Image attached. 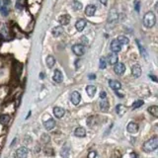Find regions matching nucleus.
<instances>
[{
	"label": "nucleus",
	"mask_w": 158,
	"mask_h": 158,
	"mask_svg": "<svg viewBox=\"0 0 158 158\" xmlns=\"http://www.w3.org/2000/svg\"><path fill=\"white\" fill-rule=\"evenodd\" d=\"M158 147V136L154 135L153 137H151L150 139H148L147 141L144 142L142 149L145 152H152V151L156 150Z\"/></svg>",
	"instance_id": "1"
},
{
	"label": "nucleus",
	"mask_w": 158,
	"mask_h": 158,
	"mask_svg": "<svg viewBox=\"0 0 158 158\" xmlns=\"http://www.w3.org/2000/svg\"><path fill=\"white\" fill-rule=\"evenodd\" d=\"M155 23H156V17H155L153 12L149 11V12H147L145 15H144L143 25L145 26L146 28H148V29L152 28V27L155 25Z\"/></svg>",
	"instance_id": "2"
},
{
	"label": "nucleus",
	"mask_w": 158,
	"mask_h": 158,
	"mask_svg": "<svg viewBox=\"0 0 158 158\" xmlns=\"http://www.w3.org/2000/svg\"><path fill=\"white\" fill-rule=\"evenodd\" d=\"M72 50H73V52H74L76 55H78V56H81V55H83L84 53H85L86 48L84 46H82V44H74V46H72Z\"/></svg>",
	"instance_id": "3"
},
{
	"label": "nucleus",
	"mask_w": 158,
	"mask_h": 158,
	"mask_svg": "<svg viewBox=\"0 0 158 158\" xmlns=\"http://www.w3.org/2000/svg\"><path fill=\"white\" fill-rule=\"evenodd\" d=\"M70 101L73 105H75V106L78 105V104L80 103V101H81V95H80V93L77 92V91H74V92L71 93Z\"/></svg>",
	"instance_id": "4"
},
{
	"label": "nucleus",
	"mask_w": 158,
	"mask_h": 158,
	"mask_svg": "<svg viewBox=\"0 0 158 158\" xmlns=\"http://www.w3.org/2000/svg\"><path fill=\"white\" fill-rule=\"evenodd\" d=\"M114 71L117 75H123L124 71H126V66H124V64L122 63V62H118L114 66Z\"/></svg>",
	"instance_id": "5"
},
{
	"label": "nucleus",
	"mask_w": 158,
	"mask_h": 158,
	"mask_svg": "<svg viewBox=\"0 0 158 158\" xmlns=\"http://www.w3.org/2000/svg\"><path fill=\"white\" fill-rule=\"evenodd\" d=\"M28 154H29V150L25 146H22V147L18 148L16 151V156L18 158H27L28 157Z\"/></svg>",
	"instance_id": "6"
},
{
	"label": "nucleus",
	"mask_w": 158,
	"mask_h": 158,
	"mask_svg": "<svg viewBox=\"0 0 158 158\" xmlns=\"http://www.w3.org/2000/svg\"><path fill=\"white\" fill-rule=\"evenodd\" d=\"M132 74L134 78H139L141 75V67L139 64H133L132 66Z\"/></svg>",
	"instance_id": "7"
},
{
	"label": "nucleus",
	"mask_w": 158,
	"mask_h": 158,
	"mask_svg": "<svg viewBox=\"0 0 158 158\" xmlns=\"http://www.w3.org/2000/svg\"><path fill=\"white\" fill-rule=\"evenodd\" d=\"M106 61H108V63L111 64V65H115V64L118 63V61H119V56H118V53L111 52L110 54L108 55V58H107Z\"/></svg>",
	"instance_id": "8"
},
{
	"label": "nucleus",
	"mask_w": 158,
	"mask_h": 158,
	"mask_svg": "<svg viewBox=\"0 0 158 158\" xmlns=\"http://www.w3.org/2000/svg\"><path fill=\"white\" fill-rule=\"evenodd\" d=\"M121 50H122V44L117 41V39L113 40L112 43H111V50H112L113 52L118 53L121 52Z\"/></svg>",
	"instance_id": "9"
},
{
	"label": "nucleus",
	"mask_w": 158,
	"mask_h": 158,
	"mask_svg": "<svg viewBox=\"0 0 158 158\" xmlns=\"http://www.w3.org/2000/svg\"><path fill=\"white\" fill-rule=\"evenodd\" d=\"M96 10H97V7L93 4H89L87 5V7L85 8V14L86 16L88 17H92L94 16V14L96 13Z\"/></svg>",
	"instance_id": "10"
},
{
	"label": "nucleus",
	"mask_w": 158,
	"mask_h": 158,
	"mask_svg": "<svg viewBox=\"0 0 158 158\" xmlns=\"http://www.w3.org/2000/svg\"><path fill=\"white\" fill-rule=\"evenodd\" d=\"M118 19H119V14H118L117 10L116 9H113V10L110 11V13H109V18H108V22L110 23V22H112V23H115V22L118 21Z\"/></svg>",
	"instance_id": "11"
},
{
	"label": "nucleus",
	"mask_w": 158,
	"mask_h": 158,
	"mask_svg": "<svg viewBox=\"0 0 158 158\" xmlns=\"http://www.w3.org/2000/svg\"><path fill=\"white\" fill-rule=\"evenodd\" d=\"M53 81L56 82V83H61L63 81V75H62L61 71L58 69H55L53 72V77H52Z\"/></svg>",
	"instance_id": "12"
},
{
	"label": "nucleus",
	"mask_w": 158,
	"mask_h": 158,
	"mask_svg": "<svg viewBox=\"0 0 158 158\" xmlns=\"http://www.w3.org/2000/svg\"><path fill=\"white\" fill-rule=\"evenodd\" d=\"M53 115L57 119H61L65 115V110L63 108H61V107H55V108H53Z\"/></svg>",
	"instance_id": "13"
},
{
	"label": "nucleus",
	"mask_w": 158,
	"mask_h": 158,
	"mask_svg": "<svg viewBox=\"0 0 158 158\" xmlns=\"http://www.w3.org/2000/svg\"><path fill=\"white\" fill-rule=\"evenodd\" d=\"M70 20H71L70 15H68V14H63V15H61V16L59 17L58 22L61 23V25H62V26H66V25H68V24L70 23Z\"/></svg>",
	"instance_id": "14"
},
{
	"label": "nucleus",
	"mask_w": 158,
	"mask_h": 158,
	"mask_svg": "<svg viewBox=\"0 0 158 158\" xmlns=\"http://www.w3.org/2000/svg\"><path fill=\"white\" fill-rule=\"evenodd\" d=\"M126 130H128V132L130 133H132V134H134V133H136L139 132V124L133 123H130L128 124V126H126Z\"/></svg>",
	"instance_id": "15"
},
{
	"label": "nucleus",
	"mask_w": 158,
	"mask_h": 158,
	"mask_svg": "<svg viewBox=\"0 0 158 158\" xmlns=\"http://www.w3.org/2000/svg\"><path fill=\"white\" fill-rule=\"evenodd\" d=\"M86 27V21L84 19H79L77 20L76 24H75V28L78 32H82Z\"/></svg>",
	"instance_id": "16"
},
{
	"label": "nucleus",
	"mask_w": 158,
	"mask_h": 158,
	"mask_svg": "<svg viewBox=\"0 0 158 158\" xmlns=\"http://www.w3.org/2000/svg\"><path fill=\"white\" fill-rule=\"evenodd\" d=\"M109 86L113 89V90H120L122 88V84L118 80H109Z\"/></svg>",
	"instance_id": "17"
},
{
	"label": "nucleus",
	"mask_w": 158,
	"mask_h": 158,
	"mask_svg": "<svg viewBox=\"0 0 158 158\" xmlns=\"http://www.w3.org/2000/svg\"><path fill=\"white\" fill-rule=\"evenodd\" d=\"M44 126L46 130H52L55 126V121L53 119H48L44 123Z\"/></svg>",
	"instance_id": "18"
},
{
	"label": "nucleus",
	"mask_w": 158,
	"mask_h": 158,
	"mask_svg": "<svg viewBox=\"0 0 158 158\" xmlns=\"http://www.w3.org/2000/svg\"><path fill=\"white\" fill-rule=\"evenodd\" d=\"M52 34L53 37H55V38L61 36L62 34H63V28H62V26L54 27V28H53L52 30Z\"/></svg>",
	"instance_id": "19"
},
{
	"label": "nucleus",
	"mask_w": 158,
	"mask_h": 158,
	"mask_svg": "<svg viewBox=\"0 0 158 158\" xmlns=\"http://www.w3.org/2000/svg\"><path fill=\"white\" fill-rule=\"evenodd\" d=\"M96 91H97V87L94 85H88L86 87V93L88 94L89 97H94L95 94H96Z\"/></svg>",
	"instance_id": "20"
},
{
	"label": "nucleus",
	"mask_w": 158,
	"mask_h": 158,
	"mask_svg": "<svg viewBox=\"0 0 158 158\" xmlns=\"http://www.w3.org/2000/svg\"><path fill=\"white\" fill-rule=\"evenodd\" d=\"M74 134H75V136H77V137H84L86 135L85 128H82V126H79V128H77L76 130H74Z\"/></svg>",
	"instance_id": "21"
},
{
	"label": "nucleus",
	"mask_w": 158,
	"mask_h": 158,
	"mask_svg": "<svg viewBox=\"0 0 158 158\" xmlns=\"http://www.w3.org/2000/svg\"><path fill=\"white\" fill-rule=\"evenodd\" d=\"M126 107L123 105V104H119V105L116 106V113H117L120 117L124 116V113H126Z\"/></svg>",
	"instance_id": "22"
},
{
	"label": "nucleus",
	"mask_w": 158,
	"mask_h": 158,
	"mask_svg": "<svg viewBox=\"0 0 158 158\" xmlns=\"http://www.w3.org/2000/svg\"><path fill=\"white\" fill-rule=\"evenodd\" d=\"M100 109L103 112H107L109 110V102L108 100L106 99H101V102H100Z\"/></svg>",
	"instance_id": "23"
},
{
	"label": "nucleus",
	"mask_w": 158,
	"mask_h": 158,
	"mask_svg": "<svg viewBox=\"0 0 158 158\" xmlns=\"http://www.w3.org/2000/svg\"><path fill=\"white\" fill-rule=\"evenodd\" d=\"M71 7H72V9L74 11H79V10H81L82 9L83 5H82L81 2L77 1V0H73L72 3H71Z\"/></svg>",
	"instance_id": "24"
},
{
	"label": "nucleus",
	"mask_w": 158,
	"mask_h": 158,
	"mask_svg": "<svg viewBox=\"0 0 158 158\" xmlns=\"http://www.w3.org/2000/svg\"><path fill=\"white\" fill-rule=\"evenodd\" d=\"M117 41L119 42L122 46H126V44H128V43H130V40H128V38H126V36H119V37L117 38Z\"/></svg>",
	"instance_id": "25"
},
{
	"label": "nucleus",
	"mask_w": 158,
	"mask_h": 158,
	"mask_svg": "<svg viewBox=\"0 0 158 158\" xmlns=\"http://www.w3.org/2000/svg\"><path fill=\"white\" fill-rule=\"evenodd\" d=\"M55 64V58L52 56V55H48L46 57V65H48V68H52Z\"/></svg>",
	"instance_id": "26"
},
{
	"label": "nucleus",
	"mask_w": 158,
	"mask_h": 158,
	"mask_svg": "<svg viewBox=\"0 0 158 158\" xmlns=\"http://www.w3.org/2000/svg\"><path fill=\"white\" fill-rule=\"evenodd\" d=\"M69 154H70V148L68 147V146H64V147L62 148L61 151V157L68 158V157H69Z\"/></svg>",
	"instance_id": "27"
},
{
	"label": "nucleus",
	"mask_w": 158,
	"mask_h": 158,
	"mask_svg": "<svg viewBox=\"0 0 158 158\" xmlns=\"http://www.w3.org/2000/svg\"><path fill=\"white\" fill-rule=\"evenodd\" d=\"M147 111L153 116V117H155V118L158 117V107L157 106H151L148 108Z\"/></svg>",
	"instance_id": "28"
},
{
	"label": "nucleus",
	"mask_w": 158,
	"mask_h": 158,
	"mask_svg": "<svg viewBox=\"0 0 158 158\" xmlns=\"http://www.w3.org/2000/svg\"><path fill=\"white\" fill-rule=\"evenodd\" d=\"M10 121V116L9 115H2L0 117V124H7Z\"/></svg>",
	"instance_id": "29"
},
{
	"label": "nucleus",
	"mask_w": 158,
	"mask_h": 158,
	"mask_svg": "<svg viewBox=\"0 0 158 158\" xmlns=\"http://www.w3.org/2000/svg\"><path fill=\"white\" fill-rule=\"evenodd\" d=\"M143 104H144L143 100H136V101L133 102V104L132 105V109H139V108H141Z\"/></svg>",
	"instance_id": "30"
},
{
	"label": "nucleus",
	"mask_w": 158,
	"mask_h": 158,
	"mask_svg": "<svg viewBox=\"0 0 158 158\" xmlns=\"http://www.w3.org/2000/svg\"><path fill=\"white\" fill-rule=\"evenodd\" d=\"M99 67L101 68V69H105V68L107 67V61H106L105 57H101V58H100Z\"/></svg>",
	"instance_id": "31"
},
{
	"label": "nucleus",
	"mask_w": 158,
	"mask_h": 158,
	"mask_svg": "<svg viewBox=\"0 0 158 158\" xmlns=\"http://www.w3.org/2000/svg\"><path fill=\"white\" fill-rule=\"evenodd\" d=\"M0 12H1V14L3 15V16H7L9 13L7 6H2V7H0Z\"/></svg>",
	"instance_id": "32"
},
{
	"label": "nucleus",
	"mask_w": 158,
	"mask_h": 158,
	"mask_svg": "<svg viewBox=\"0 0 158 158\" xmlns=\"http://www.w3.org/2000/svg\"><path fill=\"white\" fill-rule=\"evenodd\" d=\"M137 44H139V50H141V55H143V56L146 58V57H147V53H146V52H145V50H144V48H142L141 44H139V42H137Z\"/></svg>",
	"instance_id": "33"
},
{
	"label": "nucleus",
	"mask_w": 158,
	"mask_h": 158,
	"mask_svg": "<svg viewBox=\"0 0 158 158\" xmlns=\"http://www.w3.org/2000/svg\"><path fill=\"white\" fill-rule=\"evenodd\" d=\"M42 141H43V142H44V143H48V142L50 141V135L44 133V134L42 135Z\"/></svg>",
	"instance_id": "34"
},
{
	"label": "nucleus",
	"mask_w": 158,
	"mask_h": 158,
	"mask_svg": "<svg viewBox=\"0 0 158 158\" xmlns=\"http://www.w3.org/2000/svg\"><path fill=\"white\" fill-rule=\"evenodd\" d=\"M80 40H81V44H82V46H85V44H87L88 42H89L88 39L85 37V36H82L81 39H80Z\"/></svg>",
	"instance_id": "35"
},
{
	"label": "nucleus",
	"mask_w": 158,
	"mask_h": 158,
	"mask_svg": "<svg viewBox=\"0 0 158 158\" xmlns=\"http://www.w3.org/2000/svg\"><path fill=\"white\" fill-rule=\"evenodd\" d=\"M100 98H101V99H106V98H107V93H106V91L102 90L101 92H100Z\"/></svg>",
	"instance_id": "36"
},
{
	"label": "nucleus",
	"mask_w": 158,
	"mask_h": 158,
	"mask_svg": "<svg viewBox=\"0 0 158 158\" xmlns=\"http://www.w3.org/2000/svg\"><path fill=\"white\" fill-rule=\"evenodd\" d=\"M96 155H97L96 151H91V152H89V154H88V158H95Z\"/></svg>",
	"instance_id": "37"
},
{
	"label": "nucleus",
	"mask_w": 158,
	"mask_h": 158,
	"mask_svg": "<svg viewBox=\"0 0 158 158\" xmlns=\"http://www.w3.org/2000/svg\"><path fill=\"white\" fill-rule=\"evenodd\" d=\"M11 3V0H3V4L4 6H8Z\"/></svg>",
	"instance_id": "38"
},
{
	"label": "nucleus",
	"mask_w": 158,
	"mask_h": 158,
	"mask_svg": "<svg viewBox=\"0 0 158 158\" xmlns=\"http://www.w3.org/2000/svg\"><path fill=\"white\" fill-rule=\"evenodd\" d=\"M135 10L137 11V12H139V2H135Z\"/></svg>",
	"instance_id": "39"
},
{
	"label": "nucleus",
	"mask_w": 158,
	"mask_h": 158,
	"mask_svg": "<svg viewBox=\"0 0 158 158\" xmlns=\"http://www.w3.org/2000/svg\"><path fill=\"white\" fill-rule=\"evenodd\" d=\"M89 79H90V80L96 79V75H95V74H90V75H89Z\"/></svg>",
	"instance_id": "40"
},
{
	"label": "nucleus",
	"mask_w": 158,
	"mask_h": 158,
	"mask_svg": "<svg viewBox=\"0 0 158 158\" xmlns=\"http://www.w3.org/2000/svg\"><path fill=\"white\" fill-rule=\"evenodd\" d=\"M100 2H101L103 5H107V3H108V0H100Z\"/></svg>",
	"instance_id": "41"
},
{
	"label": "nucleus",
	"mask_w": 158,
	"mask_h": 158,
	"mask_svg": "<svg viewBox=\"0 0 158 158\" xmlns=\"http://www.w3.org/2000/svg\"><path fill=\"white\" fill-rule=\"evenodd\" d=\"M149 77H150V78H152V80H153V81H157L156 77H155L154 75H149Z\"/></svg>",
	"instance_id": "42"
},
{
	"label": "nucleus",
	"mask_w": 158,
	"mask_h": 158,
	"mask_svg": "<svg viewBox=\"0 0 158 158\" xmlns=\"http://www.w3.org/2000/svg\"><path fill=\"white\" fill-rule=\"evenodd\" d=\"M40 77H41V79H44V73H41V74H40Z\"/></svg>",
	"instance_id": "43"
}]
</instances>
